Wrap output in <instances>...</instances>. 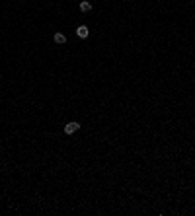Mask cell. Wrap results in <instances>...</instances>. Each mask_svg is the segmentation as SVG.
Listing matches in <instances>:
<instances>
[{"mask_svg": "<svg viewBox=\"0 0 195 216\" xmlns=\"http://www.w3.org/2000/svg\"><path fill=\"white\" fill-rule=\"evenodd\" d=\"M78 128H80V123L78 121H70L68 125H64V134H74Z\"/></svg>", "mask_w": 195, "mask_h": 216, "instance_id": "1", "label": "cell"}, {"mask_svg": "<svg viewBox=\"0 0 195 216\" xmlns=\"http://www.w3.org/2000/svg\"><path fill=\"white\" fill-rule=\"evenodd\" d=\"M78 8H80V12H90V10H92V2H88V0H82Z\"/></svg>", "mask_w": 195, "mask_h": 216, "instance_id": "4", "label": "cell"}, {"mask_svg": "<svg viewBox=\"0 0 195 216\" xmlns=\"http://www.w3.org/2000/svg\"><path fill=\"white\" fill-rule=\"evenodd\" d=\"M53 41L57 43V45H64V43H67V35H64V33H55L53 35Z\"/></svg>", "mask_w": 195, "mask_h": 216, "instance_id": "3", "label": "cell"}, {"mask_svg": "<svg viewBox=\"0 0 195 216\" xmlns=\"http://www.w3.org/2000/svg\"><path fill=\"white\" fill-rule=\"evenodd\" d=\"M76 35H78L80 39H86V37L90 35V29H88V25H78V27H76Z\"/></svg>", "mask_w": 195, "mask_h": 216, "instance_id": "2", "label": "cell"}]
</instances>
